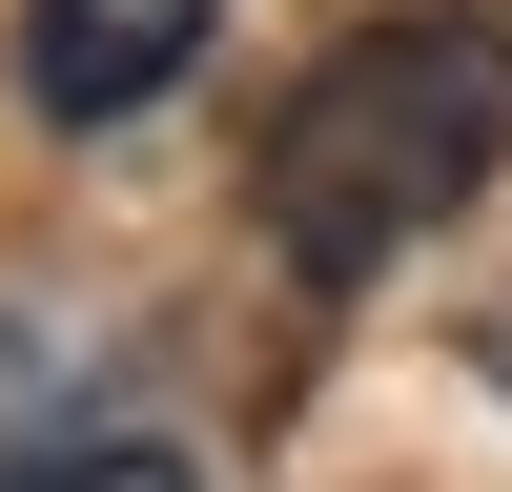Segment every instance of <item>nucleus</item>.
<instances>
[{
    "label": "nucleus",
    "mask_w": 512,
    "mask_h": 492,
    "mask_svg": "<svg viewBox=\"0 0 512 492\" xmlns=\"http://www.w3.org/2000/svg\"><path fill=\"white\" fill-rule=\"evenodd\" d=\"M492 164H512V21L492 0H410V21H349L267 103L246 205H267V267L287 287H390Z\"/></svg>",
    "instance_id": "nucleus-1"
},
{
    "label": "nucleus",
    "mask_w": 512,
    "mask_h": 492,
    "mask_svg": "<svg viewBox=\"0 0 512 492\" xmlns=\"http://www.w3.org/2000/svg\"><path fill=\"white\" fill-rule=\"evenodd\" d=\"M205 21L226 0H21V103L41 123H123V103H164L205 62Z\"/></svg>",
    "instance_id": "nucleus-2"
},
{
    "label": "nucleus",
    "mask_w": 512,
    "mask_h": 492,
    "mask_svg": "<svg viewBox=\"0 0 512 492\" xmlns=\"http://www.w3.org/2000/svg\"><path fill=\"white\" fill-rule=\"evenodd\" d=\"M0 492H185V451H164V431H82V410H62Z\"/></svg>",
    "instance_id": "nucleus-3"
},
{
    "label": "nucleus",
    "mask_w": 512,
    "mask_h": 492,
    "mask_svg": "<svg viewBox=\"0 0 512 492\" xmlns=\"http://www.w3.org/2000/svg\"><path fill=\"white\" fill-rule=\"evenodd\" d=\"M41 431H62V369H41V328H21V308H0V472H21V451H41Z\"/></svg>",
    "instance_id": "nucleus-4"
},
{
    "label": "nucleus",
    "mask_w": 512,
    "mask_h": 492,
    "mask_svg": "<svg viewBox=\"0 0 512 492\" xmlns=\"http://www.w3.org/2000/svg\"><path fill=\"white\" fill-rule=\"evenodd\" d=\"M472 369H492V390H512V308H492V328H472Z\"/></svg>",
    "instance_id": "nucleus-5"
}]
</instances>
